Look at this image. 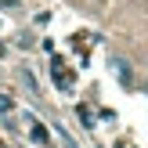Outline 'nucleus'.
I'll return each instance as SVG.
<instances>
[{
    "mask_svg": "<svg viewBox=\"0 0 148 148\" xmlns=\"http://www.w3.org/2000/svg\"><path fill=\"white\" fill-rule=\"evenodd\" d=\"M4 108H11V98H4V94H0V112H4Z\"/></svg>",
    "mask_w": 148,
    "mask_h": 148,
    "instance_id": "obj_1",
    "label": "nucleus"
}]
</instances>
